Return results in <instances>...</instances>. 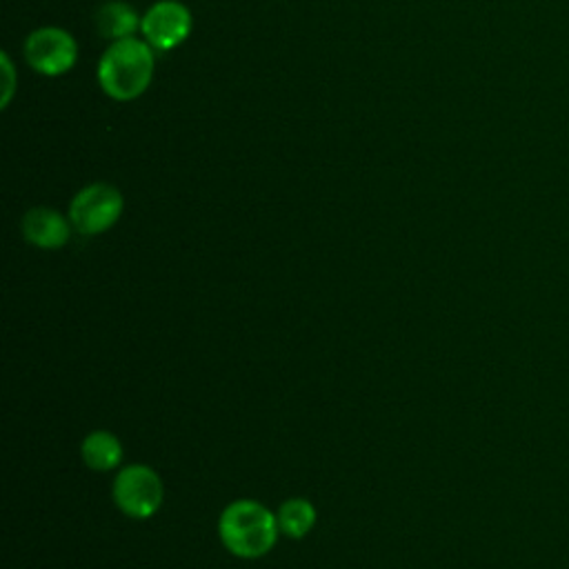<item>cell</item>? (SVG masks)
Returning a JSON list of instances; mask_svg holds the SVG:
<instances>
[{
	"mask_svg": "<svg viewBox=\"0 0 569 569\" xmlns=\"http://www.w3.org/2000/svg\"><path fill=\"white\" fill-rule=\"evenodd\" d=\"M218 536L231 556L256 560L273 549L280 527L276 513L262 502L253 498H238L220 511Z\"/></svg>",
	"mask_w": 569,
	"mask_h": 569,
	"instance_id": "1",
	"label": "cell"
},
{
	"mask_svg": "<svg viewBox=\"0 0 569 569\" xmlns=\"http://www.w3.org/2000/svg\"><path fill=\"white\" fill-rule=\"evenodd\" d=\"M156 53L147 40L124 38L111 42L98 62L100 89L113 100H133L147 91L153 78Z\"/></svg>",
	"mask_w": 569,
	"mask_h": 569,
	"instance_id": "2",
	"label": "cell"
},
{
	"mask_svg": "<svg viewBox=\"0 0 569 569\" xmlns=\"http://www.w3.org/2000/svg\"><path fill=\"white\" fill-rule=\"evenodd\" d=\"M111 496L124 516L144 520L162 507L164 485L153 467L131 462L118 469L111 485Z\"/></svg>",
	"mask_w": 569,
	"mask_h": 569,
	"instance_id": "3",
	"label": "cell"
},
{
	"mask_svg": "<svg viewBox=\"0 0 569 569\" xmlns=\"http://www.w3.org/2000/svg\"><path fill=\"white\" fill-rule=\"evenodd\" d=\"M124 211V198L118 187L109 182H91L82 187L69 202V220L82 236H98L109 231Z\"/></svg>",
	"mask_w": 569,
	"mask_h": 569,
	"instance_id": "4",
	"label": "cell"
},
{
	"mask_svg": "<svg viewBox=\"0 0 569 569\" xmlns=\"http://www.w3.org/2000/svg\"><path fill=\"white\" fill-rule=\"evenodd\" d=\"M24 58L42 76H64L78 60V42L67 29L40 27L27 36Z\"/></svg>",
	"mask_w": 569,
	"mask_h": 569,
	"instance_id": "5",
	"label": "cell"
},
{
	"mask_svg": "<svg viewBox=\"0 0 569 569\" xmlns=\"http://www.w3.org/2000/svg\"><path fill=\"white\" fill-rule=\"evenodd\" d=\"M191 27L193 18L187 4L178 0H158L144 11L140 33L153 51H169L189 38Z\"/></svg>",
	"mask_w": 569,
	"mask_h": 569,
	"instance_id": "6",
	"label": "cell"
},
{
	"mask_svg": "<svg viewBox=\"0 0 569 569\" xmlns=\"http://www.w3.org/2000/svg\"><path fill=\"white\" fill-rule=\"evenodd\" d=\"M71 220L51 207H33L22 218V236L38 249H60L71 238Z\"/></svg>",
	"mask_w": 569,
	"mask_h": 569,
	"instance_id": "7",
	"label": "cell"
},
{
	"mask_svg": "<svg viewBox=\"0 0 569 569\" xmlns=\"http://www.w3.org/2000/svg\"><path fill=\"white\" fill-rule=\"evenodd\" d=\"M80 456L91 471H98V473L116 471L122 465L124 447L116 433L107 429H96L82 438Z\"/></svg>",
	"mask_w": 569,
	"mask_h": 569,
	"instance_id": "8",
	"label": "cell"
},
{
	"mask_svg": "<svg viewBox=\"0 0 569 569\" xmlns=\"http://www.w3.org/2000/svg\"><path fill=\"white\" fill-rule=\"evenodd\" d=\"M140 24H142V18L138 16V11L122 0L104 2L96 13L98 33L102 38H109L111 42L133 38V33L140 31Z\"/></svg>",
	"mask_w": 569,
	"mask_h": 569,
	"instance_id": "9",
	"label": "cell"
},
{
	"mask_svg": "<svg viewBox=\"0 0 569 569\" xmlns=\"http://www.w3.org/2000/svg\"><path fill=\"white\" fill-rule=\"evenodd\" d=\"M276 518L280 533L287 538H305L316 527L318 511L307 498H289L278 507Z\"/></svg>",
	"mask_w": 569,
	"mask_h": 569,
	"instance_id": "10",
	"label": "cell"
},
{
	"mask_svg": "<svg viewBox=\"0 0 569 569\" xmlns=\"http://www.w3.org/2000/svg\"><path fill=\"white\" fill-rule=\"evenodd\" d=\"M2 64H4V73H7V84H4L2 107H7V104H9V100H11V93H13V69H11V62H9L7 53H2Z\"/></svg>",
	"mask_w": 569,
	"mask_h": 569,
	"instance_id": "11",
	"label": "cell"
}]
</instances>
